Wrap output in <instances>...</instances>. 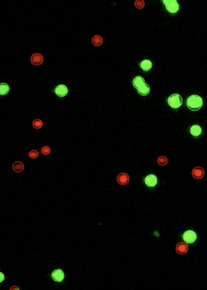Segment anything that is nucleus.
I'll use <instances>...</instances> for the list:
<instances>
[{
	"mask_svg": "<svg viewBox=\"0 0 207 290\" xmlns=\"http://www.w3.org/2000/svg\"><path fill=\"white\" fill-rule=\"evenodd\" d=\"M31 60L32 63L34 65H40L43 62V57L41 54L35 53L31 56Z\"/></svg>",
	"mask_w": 207,
	"mask_h": 290,
	"instance_id": "obj_8",
	"label": "nucleus"
},
{
	"mask_svg": "<svg viewBox=\"0 0 207 290\" xmlns=\"http://www.w3.org/2000/svg\"><path fill=\"white\" fill-rule=\"evenodd\" d=\"M190 133L193 136L197 137L201 134L202 129L198 125H193L190 128Z\"/></svg>",
	"mask_w": 207,
	"mask_h": 290,
	"instance_id": "obj_15",
	"label": "nucleus"
},
{
	"mask_svg": "<svg viewBox=\"0 0 207 290\" xmlns=\"http://www.w3.org/2000/svg\"><path fill=\"white\" fill-rule=\"evenodd\" d=\"M183 239L187 244H193L197 240V235L196 233L193 230H188L184 233Z\"/></svg>",
	"mask_w": 207,
	"mask_h": 290,
	"instance_id": "obj_4",
	"label": "nucleus"
},
{
	"mask_svg": "<svg viewBox=\"0 0 207 290\" xmlns=\"http://www.w3.org/2000/svg\"><path fill=\"white\" fill-rule=\"evenodd\" d=\"M203 99L201 97L197 95L189 96L186 100V105L191 110L198 111L203 105Z\"/></svg>",
	"mask_w": 207,
	"mask_h": 290,
	"instance_id": "obj_1",
	"label": "nucleus"
},
{
	"mask_svg": "<svg viewBox=\"0 0 207 290\" xmlns=\"http://www.w3.org/2000/svg\"><path fill=\"white\" fill-rule=\"evenodd\" d=\"M55 93L58 96L64 97L68 94V88L65 85H59L55 88Z\"/></svg>",
	"mask_w": 207,
	"mask_h": 290,
	"instance_id": "obj_6",
	"label": "nucleus"
},
{
	"mask_svg": "<svg viewBox=\"0 0 207 290\" xmlns=\"http://www.w3.org/2000/svg\"><path fill=\"white\" fill-rule=\"evenodd\" d=\"M103 38L100 35H96L92 38V43L94 46H99L103 44Z\"/></svg>",
	"mask_w": 207,
	"mask_h": 290,
	"instance_id": "obj_18",
	"label": "nucleus"
},
{
	"mask_svg": "<svg viewBox=\"0 0 207 290\" xmlns=\"http://www.w3.org/2000/svg\"><path fill=\"white\" fill-rule=\"evenodd\" d=\"M9 89L8 84L5 83H0V95H6L9 93Z\"/></svg>",
	"mask_w": 207,
	"mask_h": 290,
	"instance_id": "obj_17",
	"label": "nucleus"
},
{
	"mask_svg": "<svg viewBox=\"0 0 207 290\" xmlns=\"http://www.w3.org/2000/svg\"><path fill=\"white\" fill-rule=\"evenodd\" d=\"M135 4L136 7L138 9H142L144 6L145 3L143 1H136Z\"/></svg>",
	"mask_w": 207,
	"mask_h": 290,
	"instance_id": "obj_22",
	"label": "nucleus"
},
{
	"mask_svg": "<svg viewBox=\"0 0 207 290\" xmlns=\"http://www.w3.org/2000/svg\"><path fill=\"white\" fill-rule=\"evenodd\" d=\"M41 152L44 155H47L50 153L51 150L48 146H44L41 149Z\"/></svg>",
	"mask_w": 207,
	"mask_h": 290,
	"instance_id": "obj_23",
	"label": "nucleus"
},
{
	"mask_svg": "<svg viewBox=\"0 0 207 290\" xmlns=\"http://www.w3.org/2000/svg\"><path fill=\"white\" fill-rule=\"evenodd\" d=\"M64 273L63 270L60 269L54 270L51 274V277L55 281L61 282L64 278Z\"/></svg>",
	"mask_w": 207,
	"mask_h": 290,
	"instance_id": "obj_7",
	"label": "nucleus"
},
{
	"mask_svg": "<svg viewBox=\"0 0 207 290\" xmlns=\"http://www.w3.org/2000/svg\"><path fill=\"white\" fill-rule=\"evenodd\" d=\"M168 162L167 158L164 156H161L159 157L158 159V162L160 165L161 166H164L166 165Z\"/></svg>",
	"mask_w": 207,
	"mask_h": 290,
	"instance_id": "obj_20",
	"label": "nucleus"
},
{
	"mask_svg": "<svg viewBox=\"0 0 207 290\" xmlns=\"http://www.w3.org/2000/svg\"><path fill=\"white\" fill-rule=\"evenodd\" d=\"M33 126L35 129H39L41 128L43 126V122L40 119L34 120L32 123Z\"/></svg>",
	"mask_w": 207,
	"mask_h": 290,
	"instance_id": "obj_19",
	"label": "nucleus"
},
{
	"mask_svg": "<svg viewBox=\"0 0 207 290\" xmlns=\"http://www.w3.org/2000/svg\"><path fill=\"white\" fill-rule=\"evenodd\" d=\"M183 98L178 94L171 95L168 98V103L170 106L173 109H178L182 105Z\"/></svg>",
	"mask_w": 207,
	"mask_h": 290,
	"instance_id": "obj_2",
	"label": "nucleus"
},
{
	"mask_svg": "<svg viewBox=\"0 0 207 290\" xmlns=\"http://www.w3.org/2000/svg\"><path fill=\"white\" fill-rule=\"evenodd\" d=\"M137 91L140 95L142 96H146L150 93V87L149 85L145 83L139 88H138Z\"/></svg>",
	"mask_w": 207,
	"mask_h": 290,
	"instance_id": "obj_11",
	"label": "nucleus"
},
{
	"mask_svg": "<svg viewBox=\"0 0 207 290\" xmlns=\"http://www.w3.org/2000/svg\"><path fill=\"white\" fill-rule=\"evenodd\" d=\"M205 174L204 169L201 167H196L192 171V175L195 179H200L203 178Z\"/></svg>",
	"mask_w": 207,
	"mask_h": 290,
	"instance_id": "obj_10",
	"label": "nucleus"
},
{
	"mask_svg": "<svg viewBox=\"0 0 207 290\" xmlns=\"http://www.w3.org/2000/svg\"><path fill=\"white\" fill-rule=\"evenodd\" d=\"M39 156V152L36 150H33L29 152V156L31 158L35 159Z\"/></svg>",
	"mask_w": 207,
	"mask_h": 290,
	"instance_id": "obj_21",
	"label": "nucleus"
},
{
	"mask_svg": "<svg viewBox=\"0 0 207 290\" xmlns=\"http://www.w3.org/2000/svg\"><path fill=\"white\" fill-rule=\"evenodd\" d=\"M144 182L147 187H153L158 183V178L154 175H149L145 178Z\"/></svg>",
	"mask_w": 207,
	"mask_h": 290,
	"instance_id": "obj_5",
	"label": "nucleus"
},
{
	"mask_svg": "<svg viewBox=\"0 0 207 290\" xmlns=\"http://www.w3.org/2000/svg\"><path fill=\"white\" fill-rule=\"evenodd\" d=\"M152 63L148 59H145L140 63V66L141 69L144 71H148L152 67Z\"/></svg>",
	"mask_w": 207,
	"mask_h": 290,
	"instance_id": "obj_13",
	"label": "nucleus"
},
{
	"mask_svg": "<svg viewBox=\"0 0 207 290\" xmlns=\"http://www.w3.org/2000/svg\"><path fill=\"white\" fill-rule=\"evenodd\" d=\"M132 83H133V86L137 89L141 86L145 84V81L143 77L141 76H137L133 79Z\"/></svg>",
	"mask_w": 207,
	"mask_h": 290,
	"instance_id": "obj_14",
	"label": "nucleus"
},
{
	"mask_svg": "<svg viewBox=\"0 0 207 290\" xmlns=\"http://www.w3.org/2000/svg\"><path fill=\"white\" fill-rule=\"evenodd\" d=\"M163 3L167 10L171 13H176L179 9V5L176 0H164Z\"/></svg>",
	"mask_w": 207,
	"mask_h": 290,
	"instance_id": "obj_3",
	"label": "nucleus"
},
{
	"mask_svg": "<svg viewBox=\"0 0 207 290\" xmlns=\"http://www.w3.org/2000/svg\"><path fill=\"white\" fill-rule=\"evenodd\" d=\"M188 246L184 243H178L176 247L177 252L179 254H185L188 251Z\"/></svg>",
	"mask_w": 207,
	"mask_h": 290,
	"instance_id": "obj_12",
	"label": "nucleus"
},
{
	"mask_svg": "<svg viewBox=\"0 0 207 290\" xmlns=\"http://www.w3.org/2000/svg\"><path fill=\"white\" fill-rule=\"evenodd\" d=\"M117 180L119 184L121 185H126L128 183L129 177L127 174L121 173L118 175Z\"/></svg>",
	"mask_w": 207,
	"mask_h": 290,
	"instance_id": "obj_9",
	"label": "nucleus"
},
{
	"mask_svg": "<svg viewBox=\"0 0 207 290\" xmlns=\"http://www.w3.org/2000/svg\"><path fill=\"white\" fill-rule=\"evenodd\" d=\"M13 170L16 172L19 173L23 171L24 169V165L21 161H16L12 165Z\"/></svg>",
	"mask_w": 207,
	"mask_h": 290,
	"instance_id": "obj_16",
	"label": "nucleus"
},
{
	"mask_svg": "<svg viewBox=\"0 0 207 290\" xmlns=\"http://www.w3.org/2000/svg\"><path fill=\"white\" fill-rule=\"evenodd\" d=\"M4 278H5V276H4V274L1 272H0V283H1L3 281H4Z\"/></svg>",
	"mask_w": 207,
	"mask_h": 290,
	"instance_id": "obj_24",
	"label": "nucleus"
}]
</instances>
